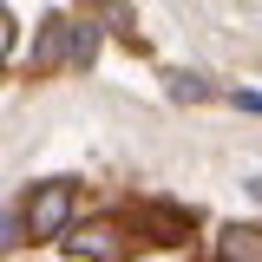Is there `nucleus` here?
I'll list each match as a JSON object with an SVG mask.
<instances>
[{"mask_svg": "<svg viewBox=\"0 0 262 262\" xmlns=\"http://www.w3.org/2000/svg\"><path fill=\"white\" fill-rule=\"evenodd\" d=\"M98 59V27L85 20V27H72V66H92Z\"/></svg>", "mask_w": 262, "mask_h": 262, "instance_id": "nucleus-5", "label": "nucleus"}, {"mask_svg": "<svg viewBox=\"0 0 262 262\" xmlns=\"http://www.w3.org/2000/svg\"><path fill=\"white\" fill-rule=\"evenodd\" d=\"M138 223L151 229V243H184V236H190V216H184V210H164V203H151Z\"/></svg>", "mask_w": 262, "mask_h": 262, "instance_id": "nucleus-3", "label": "nucleus"}, {"mask_svg": "<svg viewBox=\"0 0 262 262\" xmlns=\"http://www.w3.org/2000/svg\"><path fill=\"white\" fill-rule=\"evenodd\" d=\"M13 243H20V223H13V216H7V210H0V256H7V249H13Z\"/></svg>", "mask_w": 262, "mask_h": 262, "instance_id": "nucleus-8", "label": "nucleus"}, {"mask_svg": "<svg viewBox=\"0 0 262 262\" xmlns=\"http://www.w3.org/2000/svg\"><path fill=\"white\" fill-rule=\"evenodd\" d=\"M170 98H210V85L196 72H170Z\"/></svg>", "mask_w": 262, "mask_h": 262, "instance_id": "nucleus-7", "label": "nucleus"}, {"mask_svg": "<svg viewBox=\"0 0 262 262\" xmlns=\"http://www.w3.org/2000/svg\"><path fill=\"white\" fill-rule=\"evenodd\" d=\"M249 196H256V203H262V177H249Z\"/></svg>", "mask_w": 262, "mask_h": 262, "instance_id": "nucleus-11", "label": "nucleus"}, {"mask_svg": "<svg viewBox=\"0 0 262 262\" xmlns=\"http://www.w3.org/2000/svg\"><path fill=\"white\" fill-rule=\"evenodd\" d=\"M229 98H236L243 112H256V118H262V92H229Z\"/></svg>", "mask_w": 262, "mask_h": 262, "instance_id": "nucleus-10", "label": "nucleus"}, {"mask_svg": "<svg viewBox=\"0 0 262 262\" xmlns=\"http://www.w3.org/2000/svg\"><path fill=\"white\" fill-rule=\"evenodd\" d=\"M59 243H66V256H79V262H125L131 256V243H125L118 223H85L72 236H59Z\"/></svg>", "mask_w": 262, "mask_h": 262, "instance_id": "nucleus-2", "label": "nucleus"}, {"mask_svg": "<svg viewBox=\"0 0 262 262\" xmlns=\"http://www.w3.org/2000/svg\"><path fill=\"white\" fill-rule=\"evenodd\" d=\"M66 46V20H46V39H39V66H53Z\"/></svg>", "mask_w": 262, "mask_h": 262, "instance_id": "nucleus-6", "label": "nucleus"}, {"mask_svg": "<svg viewBox=\"0 0 262 262\" xmlns=\"http://www.w3.org/2000/svg\"><path fill=\"white\" fill-rule=\"evenodd\" d=\"M7 53H13V20H7V7H0V66H7Z\"/></svg>", "mask_w": 262, "mask_h": 262, "instance_id": "nucleus-9", "label": "nucleus"}, {"mask_svg": "<svg viewBox=\"0 0 262 262\" xmlns=\"http://www.w3.org/2000/svg\"><path fill=\"white\" fill-rule=\"evenodd\" d=\"M66 223H72V184H39L27 203V216H20V236L33 243H59Z\"/></svg>", "mask_w": 262, "mask_h": 262, "instance_id": "nucleus-1", "label": "nucleus"}, {"mask_svg": "<svg viewBox=\"0 0 262 262\" xmlns=\"http://www.w3.org/2000/svg\"><path fill=\"white\" fill-rule=\"evenodd\" d=\"M216 262H262V229H229L223 236V249H216Z\"/></svg>", "mask_w": 262, "mask_h": 262, "instance_id": "nucleus-4", "label": "nucleus"}]
</instances>
